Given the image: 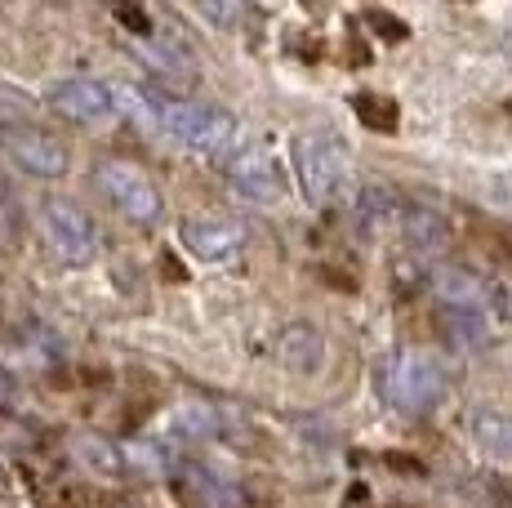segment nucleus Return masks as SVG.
<instances>
[{
	"label": "nucleus",
	"mask_w": 512,
	"mask_h": 508,
	"mask_svg": "<svg viewBox=\"0 0 512 508\" xmlns=\"http://www.w3.org/2000/svg\"><path fill=\"white\" fill-rule=\"evenodd\" d=\"M156 134L210 161H228L241 148V125L232 112L201 99H174V94H156Z\"/></svg>",
	"instance_id": "f257e3e1"
},
{
	"label": "nucleus",
	"mask_w": 512,
	"mask_h": 508,
	"mask_svg": "<svg viewBox=\"0 0 512 508\" xmlns=\"http://www.w3.org/2000/svg\"><path fill=\"white\" fill-rule=\"evenodd\" d=\"M383 397L401 410V415H428L432 406L446 397V370L432 353L419 348H401L383 361Z\"/></svg>",
	"instance_id": "f03ea898"
},
{
	"label": "nucleus",
	"mask_w": 512,
	"mask_h": 508,
	"mask_svg": "<svg viewBox=\"0 0 512 508\" xmlns=\"http://www.w3.org/2000/svg\"><path fill=\"white\" fill-rule=\"evenodd\" d=\"M41 232H45V246L54 250V259L67 263V268H85L103 250L98 223L76 201H63V197L41 205Z\"/></svg>",
	"instance_id": "7ed1b4c3"
},
{
	"label": "nucleus",
	"mask_w": 512,
	"mask_h": 508,
	"mask_svg": "<svg viewBox=\"0 0 512 508\" xmlns=\"http://www.w3.org/2000/svg\"><path fill=\"white\" fill-rule=\"evenodd\" d=\"M294 156H299V183L308 192L312 205H334L348 183V152L339 148L326 134H308V139L294 143Z\"/></svg>",
	"instance_id": "20e7f679"
},
{
	"label": "nucleus",
	"mask_w": 512,
	"mask_h": 508,
	"mask_svg": "<svg viewBox=\"0 0 512 508\" xmlns=\"http://www.w3.org/2000/svg\"><path fill=\"white\" fill-rule=\"evenodd\" d=\"M94 183L103 188V197L134 223H156L161 219V188L130 161H103L94 170Z\"/></svg>",
	"instance_id": "39448f33"
},
{
	"label": "nucleus",
	"mask_w": 512,
	"mask_h": 508,
	"mask_svg": "<svg viewBox=\"0 0 512 508\" xmlns=\"http://www.w3.org/2000/svg\"><path fill=\"white\" fill-rule=\"evenodd\" d=\"M0 152L23 174H36V179H63L67 165H72L67 143L45 130H32V125H5L0 130Z\"/></svg>",
	"instance_id": "423d86ee"
},
{
	"label": "nucleus",
	"mask_w": 512,
	"mask_h": 508,
	"mask_svg": "<svg viewBox=\"0 0 512 508\" xmlns=\"http://www.w3.org/2000/svg\"><path fill=\"white\" fill-rule=\"evenodd\" d=\"M45 103L76 125H98L116 116V90L94 81V76H63L45 90Z\"/></svg>",
	"instance_id": "0eeeda50"
},
{
	"label": "nucleus",
	"mask_w": 512,
	"mask_h": 508,
	"mask_svg": "<svg viewBox=\"0 0 512 508\" xmlns=\"http://www.w3.org/2000/svg\"><path fill=\"white\" fill-rule=\"evenodd\" d=\"M228 179L232 188L241 192V197L259 201V205H277L285 201V174L277 165V156L268 148H259V143H250V148H236L228 156Z\"/></svg>",
	"instance_id": "6e6552de"
},
{
	"label": "nucleus",
	"mask_w": 512,
	"mask_h": 508,
	"mask_svg": "<svg viewBox=\"0 0 512 508\" xmlns=\"http://www.w3.org/2000/svg\"><path fill=\"white\" fill-rule=\"evenodd\" d=\"M179 241L192 259L219 263L245 246V223L228 219V214H192V219L179 223Z\"/></svg>",
	"instance_id": "1a4fd4ad"
},
{
	"label": "nucleus",
	"mask_w": 512,
	"mask_h": 508,
	"mask_svg": "<svg viewBox=\"0 0 512 508\" xmlns=\"http://www.w3.org/2000/svg\"><path fill=\"white\" fill-rule=\"evenodd\" d=\"M428 281H432V295L441 299V308H477V312H490V317H495L499 290L490 286L481 272L450 263V268H432Z\"/></svg>",
	"instance_id": "9d476101"
},
{
	"label": "nucleus",
	"mask_w": 512,
	"mask_h": 508,
	"mask_svg": "<svg viewBox=\"0 0 512 508\" xmlns=\"http://www.w3.org/2000/svg\"><path fill=\"white\" fill-rule=\"evenodd\" d=\"M397 232H401V241L419 254H441L450 246V237H455V228H450L446 214L432 210V205H419V201H401Z\"/></svg>",
	"instance_id": "9b49d317"
},
{
	"label": "nucleus",
	"mask_w": 512,
	"mask_h": 508,
	"mask_svg": "<svg viewBox=\"0 0 512 508\" xmlns=\"http://www.w3.org/2000/svg\"><path fill=\"white\" fill-rule=\"evenodd\" d=\"M277 353L285 361V370H294V375H312V370H321V361H326V339H321L317 326L294 321V326L281 330Z\"/></svg>",
	"instance_id": "f8f14e48"
},
{
	"label": "nucleus",
	"mask_w": 512,
	"mask_h": 508,
	"mask_svg": "<svg viewBox=\"0 0 512 508\" xmlns=\"http://www.w3.org/2000/svg\"><path fill=\"white\" fill-rule=\"evenodd\" d=\"M441 330H446V339L455 348L477 353V348L490 344L495 321H490V312H477V308H441Z\"/></svg>",
	"instance_id": "ddd939ff"
},
{
	"label": "nucleus",
	"mask_w": 512,
	"mask_h": 508,
	"mask_svg": "<svg viewBox=\"0 0 512 508\" xmlns=\"http://www.w3.org/2000/svg\"><path fill=\"white\" fill-rule=\"evenodd\" d=\"M143 63L161 76V85L170 94H183L196 85V63L187 50H179V45H143Z\"/></svg>",
	"instance_id": "4468645a"
},
{
	"label": "nucleus",
	"mask_w": 512,
	"mask_h": 508,
	"mask_svg": "<svg viewBox=\"0 0 512 508\" xmlns=\"http://www.w3.org/2000/svg\"><path fill=\"white\" fill-rule=\"evenodd\" d=\"M397 192L383 188V183H370V188L357 192V201H352V214H357V228L366 232V237H379L383 228H392L397 223Z\"/></svg>",
	"instance_id": "2eb2a0df"
},
{
	"label": "nucleus",
	"mask_w": 512,
	"mask_h": 508,
	"mask_svg": "<svg viewBox=\"0 0 512 508\" xmlns=\"http://www.w3.org/2000/svg\"><path fill=\"white\" fill-rule=\"evenodd\" d=\"M170 428L183 437V442H214L223 433V415L214 406H179L170 419Z\"/></svg>",
	"instance_id": "dca6fc26"
},
{
	"label": "nucleus",
	"mask_w": 512,
	"mask_h": 508,
	"mask_svg": "<svg viewBox=\"0 0 512 508\" xmlns=\"http://www.w3.org/2000/svg\"><path fill=\"white\" fill-rule=\"evenodd\" d=\"M472 437H477L486 451L512 455V415H504V410H477V415H472Z\"/></svg>",
	"instance_id": "f3484780"
},
{
	"label": "nucleus",
	"mask_w": 512,
	"mask_h": 508,
	"mask_svg": "<svg viewBox=\"0 0 512 508\" xmlns=\"http://www.w3.org/2000/svg\"><path fill=\"white\" fill-rule=\"evenodd\" d=\"M352 107H357V116H361V125L374 134H397V121H401V112H397V103L392 99H383V94H357L352 99Z\"/></svg>",
	"instance_id": "a211bd4d"
},
{
	"label": "nucleus",
	"mask_w": 512,
	"mask_h": 508,
	"mask_svg": "<svg viewBox=\"0 0 512 508\" xmlns=\"http://www.w3.org/2000/svg\"><path fill=\"white\" fill-rule=\"evenodd\" d=\"M32 99H27L18 85H5L0 81V125H9V121H23V116H32Z\"/></svg>",
	"instance_id": "6ab92c4d"
},
{
	"label": "nucleus",
	"mask_w": 512,
	"mask_h": 508,
	"mask_svg": "<svg viewBox=\"0 0 512 508\" xmlns=\"http://www.w3.org/2000/svg\"><path fill=\"white\" fill-rule=\"evenodd\" d=\"M196 5L214 27H236V18L245 14V0H196Z\"/></svg>",
	"instance_id": "aec40b11"
},
{
	"label": "nucleus",
	"mask_w": 512,
	"mask_h": 508,
	"mask_svg": "<svg viewBox=\"0 0 512 508\" xmlns=\"http://www.w3.org/2000/svg\"><path fill=\"white\" fill-rule=\"evenodd\" d=\"M81 459H85V464H94V468H103V473H116V468H121V455H116L103 437H85V442H81Z\"/></svg>",
	"instance_id": "412c9836"
},
{
	"label": "nucleus",
	"mask_w": 512,
	"mask_h": 508,
	"mask_svg": "<svg viewBox=\"0 0 512 508\" xmlns=\"http://www.w3.org/2000/svg\"><path fill=\"white\" fill-rule=\"evenodd\" d=\"M366 23H370L374 36H383V41H406V23H401L397 14H388V9H370Z\"/></svg>",
	"instance_id": "4be33fe9"
},
{
	"label": "nucleus",
	"mask_w": 512,
	"mask_h": 508,
	"mask_svg": "<svg viewBox=\"0 0 512 508\" xmlns=\"http://www.w3.org/2000/svg\"><path fill=\"white\" fill-rule=\"evenodd\" d=\"M112 5H116V14H121V23L130 27V32H139V36L152 32V23H147V14L139 9V0H112Z\"/></svg>",
	"instance_id": "5701e85b"
},
{
	"label": "nucleus",
	"mask_w": 512,
	"mask_h": 508,
	"mask_svg": "<svg viewBox=\"0 0 512 508\" xmlns=\"http://www.w3.org/2000/svg\"><path fill=\"white\" fill-rule=\"evenodd\" d=\"M490 188H495V197L504 205H512V174H495V179H490Z\"/></svg>",
	"instance_id": "b1692460"
},
{
	"label": "nucleus",
	"mask_w": 512,
	"mask_h": 508,
	"mask_svg": "<svg viewBox=\"0 0 512 508\" xmlns=\"http://www.w3.org/2000/svg\"><path fill=\"white\" fill-rule=\"evenodd\" d=\"M9 393V384H5V375H0V397H5Z\"/></svg>",
	"instance_id": "393cba45"
}]
</instances>
